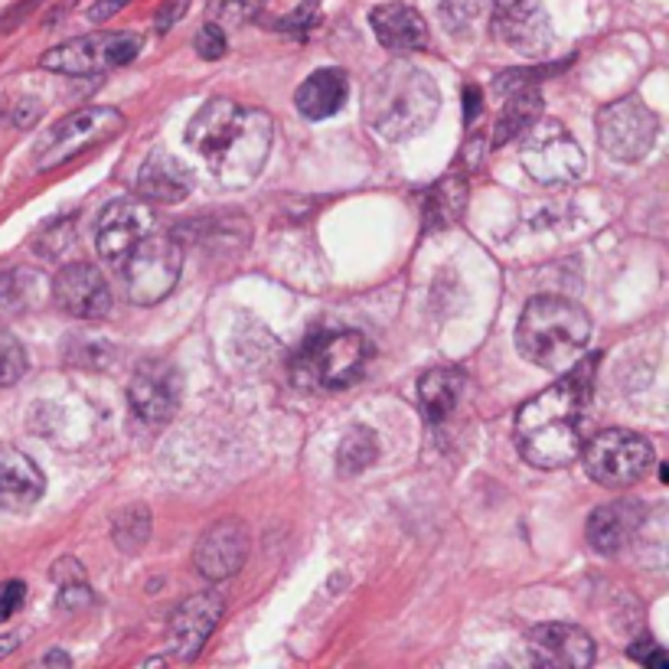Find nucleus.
<instances>
[{"label":"nucleus","mask_w":669,"mask_h":669,"mask_svg":"<svg viewBox=\"0 0 669 669\" xmlns=\"http://www.w3.org/2000/svg\"><path fill=\"white\" fill-rule=\"evenodd\" d=\"M595 392V360L572 363L559 383L526 399L516 412L513 435L519 454L539 470H562L582 450L585 406Z\"/></svg>","instance_id":"nucleus-1"},{"label":"nucleus","mask_w":669,"mask_h":669,"mask_svg":"<svg viewBox=\"0 0 669 669\" xmlns=\"http://www.w3.org/2000/svg\"><path fill=\"white\" fill-rule=\"evenodd\" d=\"M187 144L223 187L242 190L255 184L271 154L274 121L261 108H242L225 95H213L187 125Z\"/></svg>","instance_id":"nucleus-2"},{"label":"nucleus","mask_w":669,"mask_h":669,"mask_svg":"<svg viewBox=\"0 0 669 669\" xmlns=\"http://www.w3.org/2000/svg\"><path fill=\"white\" fill-rule=\"evenodd\" d=\"M438 105L442 98L435 79L406 59L373 72L363 89V118L383 141L419 138L432 128Z\"/></svg>","instance_id":"nucleus-3"},{"label":"nucleus","mask_w":669,"mask_h":669,"mask_svg":"<svg viewBox=\"0 0 669 669\" xmlns=\"http://www.w3.org/2000/svg\"><path fill=\"white\" fill-rule=\"evenodd\" d=\"M591 340V317L582 304L555 294L532 297L516 327L519 353L549 373H565Z\"/></svg>","instance_id":"nucleus-4"},{"label":"nucleus","mask_w":669,"mask_h":669,"mask_svg":"<svg viewBox=\"0 0 669 669\" xmlns=\"http://www.w3.org/2000/svg\"><path fill=\"white\" fill-rule=\"evenodd\" d=\"M373 347L360 330H314L294 356L297 386L340 392L350 389L369 366Z\"/></svg>","instance_id":"nucleus-5"},{"label":"nucleus","mask_w":669,"mask_h":669,"mask_svg":"<svg viewBox=\"0 0 669 669\" xmlns=\"http://www.w3.org/2000/svg\"><path fill=\"white\" fill-rule=\"evenodd\" d=\"M121 278H125V291L134 304L148 307L164 301L174 284L180 281L184 271V248L177 245L174 235L167 232H148L144 238H138V245L128 251V258L121 261Z\"/></svg>","instance_id":"nucleus-6"},{"label":"nucleus","mask_w":669,"mask_h":669,"mask_svg":"<svg viewBox=\"0 0 669 669\" xmlns=\"http://www.w3.org/2000/svg\"><path fill=\"white\" fill-rule=\"evenodd\" d=\"M519 161L536 184L559 187L575 184L585 174V151L555 118H536L526 128V141L519 148Z\"/></svg>","instance_id":"nucleus-7"},{"label":"nucleus","mask_w":669,"mask_h":669,"mask_svg":"<svg viewBox=\"0 0 669 669\" xmlns=\"http://www.w3.org/2000/svg\"><path fill=\"white\" fill-rule=\"evenodd\" d=\"M585 457V470L601 486H634L647 477L654 463V445L627 429L598 432L588 445L578 450Z\"/></svg>","instance_id":"nucleus-8"},{"label":"nucleus","mask_w":669,"mask_h":669,"mask_svg":"<svg viewBox=\"0 0 669 669\" xmlns=\"http://www.w3.org/2000/svg\"><path fill=\"white\" fill-rule=\"evenodd\" d=\"M657 134H660V121H657L654 108L637 95H624V98L605 105L598 115V141H601L605 154L621 161V164L644 161L654 151Z\"/></svg>","instance_id":"nucleus-9"},{"label":"nucleus","mask_w":669,"mask_h":669,"mask_svg":"<svg viewBox=\"0 0 669 669\" xmlns=\"http://www.w3.org/2000/svg\"><path fill=\"white\" fill-rule=\"evenodd\" d=\"M121 128H125V115L118 108H111V105H92V108L72 111L56 128H49V134L39 141L36 167L39 171H52V167L85 154L89 148L105 144Z\"/></svg>","instance_id":"nucleus-10"},{"label":"nucleus","mask_w":669,"mask_h":669,"mask_svg":"<svg viewBox=\"0 0 669 669\" xmlns=\"http://www.w3.org/2000/svg\"><path fill=\"white\" fill-rule=\"evenodd\" d=\"M138 52H141V36L134 33H92L43 52L39 66L62 75H98V72L128 66Z\"/></svg>","instance_id":"nucleus-11"},{"label":"nucleus","mask_w":669,"mask_h":669,"mask_svg":"<svg viewBox=\"0 0 669 669\" xmlns=\"http://www.w3.org/2000/svg\"><path fill=\"white\" fill-rule=\"evenodd\" d=\"M180 373L164 363V360H144L138 363L131 383H128V402L134 409V415L148 425H164L174 419V412L180 409Z\"/></svg>","instance_id":"nucleus-12"},{"label":"nucleus","mask_w":669,"mask_h":669,"mask_svg":"<svg viewBox=\"0 0 669 669\" xmlns=\"http://www.w3.org/2000/svg\"><path fill=\"white\" fill-rule=\"evenodd\" d=\"M154 225L157 220L144 200H111L95 223V248L111 268H121L138 238H144Z\"/></svg>","instance_id":"nucleus-13"},{"label":"nucleus","mask_w":669,"mask_h":669,"mask_svg":"<svg viewBox=\"0 0 669 669\" xmlns=\"http://www.w3.org/2000/svg\"><path fill=\"white\" fill-rule=\"evenodd\" d=\"M493 30L523 56H542L552 46V23L542 0H496Z\"/></svg>","instance_id":"nucleus-14"},{"label":"nucleus","mask_w":669,"mask_h":669,"mask_svg":"<svg viewBox=\"0 0 669 669\" xmlns=\"http://www.w3.org/2000/svg\"><path fill=\"white\" fill-rule=\"evenodd\" d=\"M52 297L59 310L79 320H102L111 310V287L102 271L89 261H72L59 268L52 281Z\"/></svg>","instance_id":"nucleus-15"},{"label":"nucleus","mask_w":669,"mask_h":669,"mask_svg":"<svg viewBox=\"0 0 669 669\" xmlns=\"http://www.w3.org/2000/svg\"><path fill=\"white\" fill-rule=\"evenodd\" d=\"M529 660L545 669H585L595 664V637L575 624H539L526 637Z\"/></svg>","instance_id":"nucleus-16"},{"label":"nucleus","mask_w":669,"mask_h":669,"mask_svg":"<svg viewBox=\"0 0 669 669\" xmlns=\"http://www.w3.org/2000/svg\"><path fill=\"white\" fill-rule=\"evenodd\" d=\"M248 559V529L242 519H220L213 523L200 542H197V552H193V562H197V572L210 582H223L238 575V568L245 565Z\"/></svg>","instance_id":"nucleus-17"},{"label":"nucleus","mask_w":669,"mask_h":669,"mask_svg":"<svg viewBox=\"0 0 669 669\" xmlns=\"http://www.w3.org/2000/svg\"><path fill=\"white\" fill-rule=\"evenodd\" d=\"M223 608L225 601L220 591H200V595L187 598L171 621V650L180 660L200 657V650L207 647V641L213 637V631L223 618Z\"/></svg>","instance_id":"nucleus-18"},{"label":"nucleus","mask_w":669,"mask_h":669,"mask_svg":"<svg viewBox=\"0 0 669 669\" xmlns=\"http://www.w3.org/2000/svg\"><path fill=\"white\" fill-rule=\"evenodd\" d=\"M369 26L376 33V39L392 49V52H419L429 49V23L425 16L409 7V3H379L369 13Z\"/></svg>","instance_id":"nucleus-19"},{"label":"nucleus","mask_w":669,"mask_h":669,"mask_svg":"<svg viewBox=\"0 0 669 669\" xmlns=\"http://www.w3.org/2000/svg\"><path fill=\"white\" fill-rule=\"evenodd\" d=\"M644 523V506L637 500H614L598 506L588 516V542L591 549H598L601 555H614L621 552L641 529Z\"/></svg>","instance_id":"nucleus-20"},{"label":"nucleus","mask_w":669,"mask_h":669,"mask_svg":"<svg viewBox=\"0 0 669 669\" xmlns=\"http://www.w3.org/2000/svg\"><path fill=\"white\" fill-rule=\"evenodd\" d=\"M46 490V477L16 447H0V509L7 513H23L30 509Z\"/></svg>","instance_id":"nucleus-21"},{"label":"nucleus","mask_w":669,"mask_h":669,"mask_svg":"<svg viewBox=\"0 0 669 669\" xmlns=\"http://www.w3.org/2000/svg\"><path fill=\"white\" fill-rule=\"evenodd\" d=\"M193 190L187 164L167 151H154L138 174V197L144 203H180Z\"/></svg>","instance_id":"nucleus-22"},{"label":"nucleus","mask_w":669,"mask_h":669,"mask_svg":"<svg viewBox=\"0 0 669 669\" xmlns=\"http://www.w3.org/2000/svg\"><path fill=\"white\" fill-rule=\"evenodd\" d=\"M350 95V79L343 69L337 66H327V69H317L310 72L301 85H297V95H294V105L297 111L307 118V121H324L330 115H337L343 108Z\"/></svg>","instance_id":"nucleus-23"},{"label":"nucleus","mask_w":669,"mask_h":669,"mask_svg":"<svg viewBox=\"0 0 669 669\" xmlns=\"http://www.w3.org/2000/svg\"><path fill=\"white\" fill-rule=\"evenodd\" d=\"M460 392H463V376H460V369H454V366L429 369V373L419 379V399H422V409H425V415H429L435 425L445 422L447 415L457 409Z\"/></svg>","instance_id":"nucleus-24"},{"label":"nucleus","mask_w":669,"mask_h":669,"mask_svg":"<svg viewBox=\"0 0 669 669\" xmlns=\"http://www.w3.org/2000/svg\"><path fill=\"white\" fill-rule=\"evenodd\" d=\"M542 118V95L536 89H513L506 92V105L496 118V134H493V148H503L506 141L526 134V128Z\"/></svg>","instance_id":"nucleus-25"},{"label":"nucleus","mask_w":669,"mask_h":669,"mask_svg":"<svg viewBox=\"0 0 669 669\" xmlns=\"http://www.w3.org/2000/svg\"><path fill=\"white\" fill-rule=\"evenodd\" d=\"M320 0H258L255 23L271 33H301L317 20Z\"/></svg>","instance_id":"nucleus-26"},{"label":"nucleus","mask_w":669,"mask_h":669,"mask_svg":"<svg viewBox=\"0 0 669 669\" xmlns=\"http://www.w3.org/2000/svg\"><path fill=\"white\" fill-rule=\"evenodd\" d=\"M467 207V184L460 177H445L425 203V225L429 228H447L463 216Z\"/></svg>","instance_id":"nucleus-27"},{"label":"nucleus","mask_w":669,"mask_h":669,"mask_svg":"<svg viewBox=\"0 0 669 669\" xmlns=\"http://www.w3.org/2000/svg\"><path fill=\"white\" fill-rule=\"evenodd\" d=\"M379 457V438L373 429L366 425H356L353 432H347V438L340 442V450H337V470L343 477H356L363 470H369Z\"/></svg>","instance_id":"nucleus-28"},{"label":"nucleus","mask_w":669,"mask_h":669,"mask_svg":"<svg viewBox=\"0 0 669 669\" xmlns=\"http://www.w3.org/2000/svg\"><path fill=\"white\" fill-rule=\"evenodd\" d=\"M151 539V513L144 506H128L115 519V542L125 552H138Z\"/></svg>","instance_id":"nucleus-29"},{"label":"nucleus","mask_w":669,"mask_h":669,"mask_svg":"<svg viewBox=\"0 0 669 669\" xmlns=\"http://www.w3.org/2000/svg\"><path fill=\"white\" fill-rule=\"evenodd\" d=\"M33 284L36 274L26 268L0 271V314H20L33 301Z\"/></svg>","instance_id":"nucleus-30"},{"label":"nucleus","mask_w":669,"mask_h":669,"mask_svg":"<svg viewBox=\"0 0 669 669\" xmlns=\"http://www.w3.org/2000/svg\"><path fill=\"white\" fill-rule=\"evenodd\" d=\"M483 10H486V0H442V23L450 36H470Z\"/></svg>","instance_id":"nucleus-31"},{"label":"nucleus","mask_w":669,"mask_h":669,"mask_svg":"<svg viewBox=\"0 0 669 669\" xmlns=\"http://www.w3.org/2000/svg\"><path fill=\"white\" fill-rule=\"evenodd\" d=\"M23 373H26V350H23V343L13 333L0 330V389L20 383Z\"/></svg>","instance_id":"nucleus-32"},{"label":"nucleus","mask_w":669,"mask_h":669,"mask_svg":"<svg viewBox=\"0 0 669 669\" xmlns=\"http://www.w3.org/2000/svg\"><path fill=\"white\" fill-rule=\"evenodd\" d=\"M225 49H228V43H225V30L220 26V23H207L200 33H197V52L203 56V59H223Z\"/></svg>","instance_id":"nucleus-33"},{"label":"nucleus","mask_w":669,"mask_h":669,"mask_svg":"<svg viewBox=\"0 0 669 669\" xmlns=\"http://www.w3.org/2000/svg\"><path fill=\"white\" fill-rule=\"evenodd\" d=\"M23 601H26V585L16 582V578L3 582V585H0V624L10 621V618L23 608Z\"/></svg>","instance_id":"nucleus-34"},{"label":"nucleus","mask_w":669,"mask_h":669,"mask_svg":"<svg viewBox=\"0 0 669 669\" xmlns=\"http://www.w3.org/2000/svg\"><path fill=\"white\" fill-rule=\"evenodd\" d=\"M631 657L641 660V664H650V667H669V657L654 644V641H637V647H631Z\"/></svg>","instance_id":"nucleus-35"},{"label":"nucleus","mask_w":669,"mask_h":669,"mask_svg":"<svg viewBox=\"0 0 669 669\" xmlns=\"http://www.w3.org/2000/svg\"><path fill=\"white\" fill-rule=\"evenodd\" d=\"M187 7H190V0H167V3L157 10V30H161V33H167V30H171V26H174V23L184 16V13H187Z\"/></svg>","instance_id":"nucleus-36"},{"label":"nucleus","mask_w":669,"mask_h":669,"mask_svg":"<svg viewBox=\"0 0 669 669\" xmlns=\"http://www.w3.org/2000/svg\"><path fill=\"white\" fill-rule=\"evenodd\" d=\"M52 578L59 585H72V582H85V572H82V565L75 559H59L56 568H52Z\"/></svg>","instance_id":"nucleus-37"},{"label":"nucleus","mask_w":669,"mask_h":669,"mask_svg":"<svg viewBox=\"0 0 669 669\" xmlns=\"http://www.w3.org/2000/svg\"><path fill=\"white\" fill-rule=\"evenodd\" d=\"M128 3H131V0H95L92 10H89V20H92V23H102V20L115 16L118 10H125Z\"/></svg>","instance_id":"nucleus-38"},{"label":"nucleus","mask_w":669,"mask_h":669,"mask_svg":"<svg viewBox=\"0 0 669 669\" xmlns=\"http://www.w3.org/2000/svg\"><path fill=\"white\" fill-rule=\"evenodd\" d=\"M251 7V0H210L213 13H245Z\"/></svg>","instance_id":"nucleus-39"},{"label":"nucleus","mask_w":669,"mask_h":669,"mask_svg":"<svg viewBox=\"0 0 669 669\" xmlns=\"http://www.w3.org/2000/svg\"><path fill=\"white\" fill-rule=\"evenodd\" d=\"M477 108H480V89H477V85H467V121L477 118Z\"/></svg>","instance_id":"nucleus-40"},{"label":"nucleus","mask_w":669,"mask_h":669,"mask_svg":"<svg viewBox=\"0 0 669 669\" xmlns=\"http://www.w3.org/2000/svg\"><path fill=\"white\" fill-rule=\"evenodd\" d=\"M69 664H72L69 654H59V650H52V654L43 657V667H69Z\"/></svg>","instance_id":"nucleus-41"},{"label":"nucleus","mask_w":669,"mask_h":669,"mask_svg":"<svg viewBox=\"0 0 669 669\" xmlns=\"http://www.w3.org/2000/svg\"><path fill=\"white\" fill-rule=\"evenodd\" d=\"M16 644H20V637H16V634H0V660H3L7 654H13V650H16Z\"/></svg>","instance_id":"nucleus-42"}]
</instances>
